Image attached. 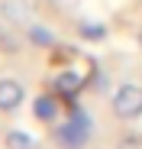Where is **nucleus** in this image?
Returning <instances> with one entry per match:
<instances>
[{"label":"nucleus","mask_w":142,"mask_h":149,"mask_svg":"<svg viewBox=\"0 0 142 149\" xmlns=\"http://www.w3.org/2000/svg\"><path fill=\"white\" fill-rule=\"evenodd\" d=\"M32 113H36V120H42V123H55V117H58V101H55L52 94H39L36 104H32Z\"/></svg>","instance_id":"6"},{"label":"nucleus","mask_w":142,"mask_h":149,"mask_svg":"<svg viewBox=\"0 0 142 149\" xmlns=\"http://www.w3.org/2000/svg\"><path fill=\"white\" fill-rule=\"evenodd\" d=\"M90 117L81 110V107H74L71 104V117H68V123H61V127L55 130V136H58V143L65 146V149H81L87 139H90Z\"/></svg>","instance_id":"1"},{"label":"nucleus","mask_w":142,"mask_h":149,"mask_svg":"<svg viewBox=\"0 0 142 149\" xmlns=\"http://www.w3.org/2000/svg\"><path fill=\"white\" fill-rule=\"evenodd\" d=\"M29 39L36 42V45H42V49H49V45H55V36L49 33V29H45V26H36V23H29Z\"/></svg>","instance_id":"9"},{"label":"nucleus","mask_w":142,"mask_h":149,"mask_svg":"<svg viewBox=\"0 0 142 149\" xmlns=\"http://www.w3.org/2000/svg\"><path fill=\"white\" fill-rule=\"evenodd\" d=\"M36 10H39L36 0H3V3H0L3 19L13 23V26H29L32 16H36Z\"/></svg>","instance_id":"3"},{"label":"nucleus","mask_w":142,"mask_h":149,"mask_svg":"<svg viewBox=\"0 0 142 149\" xmlns=\"http://www.w3.org/2000/svg\"><path fill=\"white\" fill-rule=\"evenodd\" d=\"M116 149H142V136H126Z\"/></svg>","instance_id":"10"},{"label":"nucleus","mask_w":142,"mask_h":149,"mask_svg":"<svg viewBox=\"0 0 142 149\" xmlns=\"http://www.w3.org/2000/svg\"><path fill=\"white\" fill-rule=\"evenodd\" d=\"M139 42H142V33H139Z\"/></svg>","instance_id":"11"},{"label":"nucleus","mask_w":142,"mask_h":149,"mask_svg":"<svg viewBox=\"0 0 142 149\" xmlns=\"http://www.w3.org/2000/svg\"><path fill=\"white\" fill-rule=\"evenodd\" d=\"M3 143H7V149H42L29 133H23V130H10Z\"/></svg>","instance_id":"7"},{"label":"nucleus","mask_w":142,"mask_h":149,"mask_svg":"<svg viewBox=\"0 0 142 149\" xmlns=\"http://www.w3.org/2000/svg\"><path fill=\"white\" fill-rule=\"evenodd\" d=\"M84 84H87V78H84L81 71H74V68H65V71L55 74V91H58L61 97H68V101H71Z\"/></svg>","instance_id":"4"},{"label":"nucleus","mask_w":142,"mask_h":149,"mask_svg":"<svg viewBox=\"0 0 142 149\" xmlns=\"http://www.w3.org/2000/svg\"><path fill=\"white\" fill-rule=\"evenodd\" d=\"M23 84L19 81H13V78H0V110L3 113H10V110H16L19 104H23Z\"/></svg>","instance_id":"5"},{"label":"nucleus","mask_w":142,"mask_h":149,"mask_svg":"<svg viewBox=\"0 0 142 149\" xmlns=\"http://www.w3.org/2000/svg\"><path fill=\"white\" fill-rule=\"evenodd\" d=\"M110 104L120 120H139L142 117V84H120L113 91Z\"/></svg>","instance_id":"2"},{"label":"nucleus","mask_w":142,"mask_h":149,"mask_svg":"<svg viewBox=\"0 0 142 149\" xmlns=\"http://www.w3.org/2000/svg\"><path fill=\"white\" fill-rule=\"evenodd\" d=\"M78 33L84 36V39H90V42H100L103 36H107V26L100 19H81V26H78Z\"/></svg>","instance_id":"8"}]
</instances>
